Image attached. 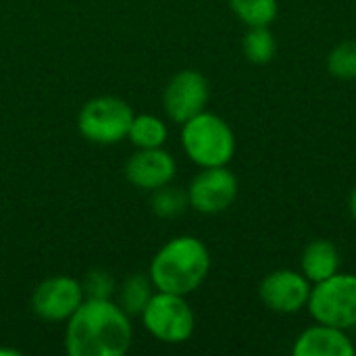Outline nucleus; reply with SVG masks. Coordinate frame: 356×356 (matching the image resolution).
Returning a JSON list of instances; mask_svg holds the SVG:
<instances>
[{"label": "nucleus", "mask_w": 356, "mask_h": 356, "mask_svg": "<svg viewBox=\"0 0 356 356\" xmlns=\"http://www.w3.org/2000/svg\"><path fill=\"white\" fill-rule=\"evenodd\" d=\"M134 344L131 317L113 298H86L67 319L69 356H123Z\"/></svg>", "instance_id": "f257e3e1"}, {"label": "nucleus", "mask_w": 356, "mask_h": 356, "mask_svg": "<svg viewBox=\"0 0 356 356\" xmlns=\"http://www.w3.org/2000/svg\"><path fill=\"white\" fill-rule=\"evenodd\" d=\"M211 271V252L196 236H175L150 261L148 277L159 292L190 296Z\"/></svg>", "instance_id": "f03ea898"}, {"label": "nucleus", "mask_w": 356, "mask_h": 356, "mask_svg": "<svg viewBox=\"0 0 356 356\" xmlns=\"http://www.w3.org/2000/svg\"><path fill=\"white\" fill-rule=\"evenodd\" d=\"M181 148L200 169L225 167L236 154V134L223 117L202 111L181 125Z\"/></svg>", "instance_id": "7ed1b4c3"}, {"label": "nucleus", "mask_w": 356, "mask_h": 356, "mask_svg": "<svg viewBox=\"0 0 356 356\" xmlns=\"http://www.w3.org/2000/svg\"><path fill=\"white\" fill-rule=\"evenodd\" d=\"M144 330L163 344H184L194 336L196 315L186 296L154 292L142 315Z\"/></svg>", "instance_id": "20e7f679"}, {"label": "nucleus", "mask_w": 356, "mask_h": 356, "mask_svg": "<svg viewBox=\"0 0 356 356\" xmlns=\"http://www.w3.org/2000/svg\"><path fill=\"white\" fill-rule=\"evenodd\" d=\"M313 321L340 330H356V273H342L313 284L307 305Z\"/></svg>", "instance_id": "39448f33"}, {"label": "nucleus", "mask_w": 356, "mask_h": 356, "mask_svg": "<svg viewBox=\"0 0 356 356\" xmlns=\"http://www.w3.org/2000/svg\"><path fill=\"white\" fill-rule=\"evenodd\" d=\"M134 108L117 96H96L88 100L77 115L79 134L100 146H113L127 140Z\"/></svg>", "instance_id": "423d86ee"}, {"label": "nucleus", "mask_w": 356, "mask_h": 356, "mask_svg": "<svg viewBox=\"0 0 356 356\" xmlns=\"http://www.w3.org/2000/svg\"><path fill=\"white\" fill-rule=\"evenodd\" d=\"M188 202L200 215L225 213L238 198L240 184L236 173L225 167L200 169L188 186Z\"/></svg>", "instance_id": "0eeeda50"}, {"label": "nucleus", "mask_w": 356, "mask_h": 356, "mask_svg": "<svg viewBox=\"0 0 356 356\" xmlns=\"http://www.w3.org/2000/svg\"><path fill=\"white\" fill-rule=\"evenodd\" d=\"M209 98L211 86L207 77L200 71L184 69L167 81L163 90V108L173 123L184 125L198 113L207 111Z\"/></svg>", "instance_id": "6e6552de"}, {"label": "nucleus", "mask_w": 356, "mask_h": 356, "mask_svg": "<svg viewBox=\"0 0 356 356\" xmlns=\"http://www.w3.org/2000/svg\"><path fill=\"white\" fill-rule=\"evenodd\" d=\"M313 284L294 269H275L259 286L261 302L277 315H296L307 309Z\"/></svg>", "instance_id": "1a4fd4ad"}, {"label": "nucleus", "mask_w": 356, "mask_h": 356, "mask_svg": "<svg viewBox=\"0 0 356 356\" xmlns=\"http://www.w3.org/2000/svg\"><path fill=\"white\" fill-rule=\"evenodd\" d=\"M83 300L86 292L79 280L69 275H52L33 290L31 309L40 319L60 323L67 321Z\"/></svg>", "instance_id": "9d476101"}, {"label": "nucleus", "mask_w": 356, "mask_h": 356, "mask_svg": "<svg viewBox=\"0 0 356 356\" xmlns=\"http://www.w3.org/2000/svg\"><path fill=\"white\" fill-rule=\"evenodd\" d=\"M175 173L177 163L165 148H138L125 163V179L146 192L173 184Z\"/></svg>", "instance_id": "9b49d317"}, {"label": "nucleus", "mask_w": 356, "mask_h": 356, "mask_svg": "<svg viewBox=\"0 0 356 356\" xmlns=\"http://www.w3.org/2000/svg\"><path fill=\"white\" fill-rule=\"evenodd\" d=\"M294 356H355L356 344L346 330L317 323L309 325L292 344Z\"/></svg>", "instance_id": "f8f14e48"}, {"label": "nucleus", "mask_w": 356, "mask_h": 356, "mask_svg": "<svg viewBox=\"0 0 356 356\" xmlns=\"http://www.w3.org/2000/svg\"><path fill=\"white\" fill-rule=\"evenodd\" d=\"M342 267V254L332 240L317 238L309 242L300 257V271L311 284H319L336 275Z\"/></svg>", "instance_id": "ddd939ff"}, {"label": "nucleus", "mask_w": 356, "mask_h": 356, "mask_svg": "<svg viewBox=\"0 0 356 356\" xmlns=\"http://www.w3.org/2000/svg\"><path fill=\"white\" fill-rule=\"evenodd\" d=\"M169 138L167 123L156 115H134L127 140L136 148H163Z\"/></svg>", "instance_id": "4468645a"}, {"label": "nucleus", "mask_w": 356, "mask_h": 356, "mask_svg": "<svg viewBox=\"0 0 356 356\" xmlns=\"http://www.w3.org/2000/svg\"><path fill=\"white\" fill-rule=\"evenodd\" d=\"M154 292L156 290L148 275H142V273L129 275L119 288V307L129 317H140Z\"/></svg>", "instance_id": "2eb2a0df"}, {"label": "nucleus", "mask_w": 356, "mask_h": 356, "mask_svg": "<svg viewBox=\"0 0 356 356\" xmlns=\"http://www.w3.org/2000/svg\"><path fill=\"white\" fill-rule=\"evenodd\" d=\"M232 13L246 27H271L280 15L277 0H227Z\"/></svg>", "instance_id": "dca6fc26"}, {"label": "nucleus", "mask_w": 356, "mask_h": 356, "mask_svg": "<svg viewBox=\"0 0 356 356\" xmlns=\"http://www.w3.org/2000/svg\"><path fill=\"white\" fill-rule=\"evenodd\" d=\"M277 50L275 35L271 27H248L242 40V52L252 65H267L273 60Z\"/></svg>", "instance_id": "f3484780"}, {"label": "nucleus", "mask_w": 356, "mask_h": 356, "mask_svg": "<svg viewBox=\"0 0 356 356\" xmlns=\"http://www.w3.org/2000/svg\"><path fill=\"white\" fill-rule=\"evenodd\" d=\"M325 67L340 81H356V40L336 44L325 58Z\"/></svg>", "instance_id": "a211bd4d"}, {"label": "nucleus", "mask_w": 356, "mask_h": 356, "mask_svg": "<svg viewBox=\"0 0 356 356\" xmlns=\"http://www.w3.org/2000/svg\"><path fill=\"white\" fill-rule=\"evenodd\" d=\"M152 213L161 219H173V217H179L188 207V192H184L181 188H175V186H163L159 190L152 192Z\"/></svg>", "instance_id": "6ab92c4d"}, {"label": "nucleus", "mask_w": 356, "mask_h": 356, "mask_svg": "<svg viewBox=\"0 0 356 356\" xmlns=\"http://www.w3.org/2000/svg\"><path fill=\"white\" fill-rule=\"evenodd\" d=\"M86 298H111L115 292V280L104 269H92L81 280Z\"/></svg>", "instance_id": "aec40b11"}, {"label": "nucleus", "mask_w": 356, "mask_h": 356, "mask_svg": "<svg viewBox=\"0 0 356 356\" xmlns=\"http://www.w3.org/2000/svg\"><path fill=\"white\" fill-rule=\"evenodd\" d=\"M348 209H350V215H353V219H355V221H356V184H355V188H353V192H350Z\"/></svg>", "instance_id": "412c9836"}, {"label": "nucleus", "mask_w": 356, "mask_h": 356, "mask_svg": "<svg viewBox=\"0 0 356 356\" xmlns=\"http://www.w3.org/2000/svg\"><path fill=\"white\" fill-rule=\"evenodd\" d=\"M21 353L15 350V348H0V356H19Z\"/></svg>", "instance_id": "4be33fe9"}]
</instances>
